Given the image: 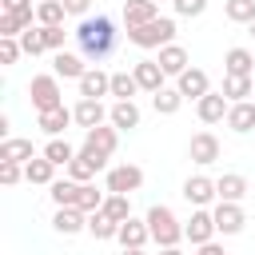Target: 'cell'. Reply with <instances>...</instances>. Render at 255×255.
Here are the masks:
<instances>
[{
	"label": "cell",
	"instance_id": "cell-1",
	"mask_svg": "<svg viewBox=\"0 0 255 255\" xmlns=\"http://www.w3.org/2000/svg\"><path fill=\"white\" fill-rule=\"evenodd\" d=\"M72 36H76V44H80V56L92 60V64H100V60H108V56L116 52V36H120V32H116L112 16H84Z\"/></svg>",
	"mask_w": 255,
	"mask_h": 255
},
{
	"label": "cell",
	"instance_id": "cell-2",
	"mask_svg": "<svg viewBox=\"0 0 255 255\" xmlns=\"http://www.w3.org/2000/svg\"><path fill=\"white\" fill-rule=\"evenodd\" d=\"M147 227H151V243H159V247H179V239H183V223L175 219V211L167 207V203H155V207H147Z\"/></svg>",
	"mask_w": 255,
	"mask_h": 255
},
{
	"label": "cell",
	"instance_id": "cell-3",
	"mask_svg": "<svg viewBox=\"0 0 255 255\" xmlns=\"http://www.w3.org/2000/svg\"><path fill=\"white\" fill-rule=\"evenodd\" d=\"M128 40L135 48H163V44H175V20L171 16H155L139 28H128Z\"/></svg>",
	"mask_w": 255,
	"mask_h": 255
},
{
	"label": "cell",
	"instance_id": "cell-4",
	"mask_svg": "<svg viewBox=\"0 0 255 255\" xmlns=\"http://www.w3.org/2000/svg\"><path fill=\"white\" fill-rule=\"evenodd\" d=\"M28 96H32V108H36V112L60 108V104H64L60 76H56V72H40V76H32V84H28Z\"/></svg>",
	"mask_w": 255,
	"mask_h": 255
},
{
	"label": "cell",
	"instance_id": "cell-5",
	"mask_svg": "<svg viewBox=\"0 0 255 255\" xmlns=\"http://www.w3.org/2000/svg\"><path fill=\"white\" fill-rule=\"evenodd\" d=\"M143 187V167L135 163H116L108 167V179H104V191H116V195H131Z\"/></svg>",
	"mask_w": 255,
	"mask_h": 255
},
{
	"label": "cell",
	"instance_id": "cell-6",
	"mask_svg": "<svg viewBox=\"0 0 255 255\" xmlns=\"http://www.w3.org/2000/svg\"><path fill=\"white\" fill-rule=\"evenodd\" d=\"M116 147H120V128L100 124V128H88V131H84V151L112 159V155H116Z\"/></svg>",
	"mask_w": 255,
	"mask_h": 255
},
{
	"label": "cell",
	"instance_id": "cell-7",
	"mask_svg": "<svg viewBox=\"0 0 255 255\" xmlns=\"http://www.w3.org/2000/svg\"><path fill=\"white\" fill-rule=\"evenodd\" d=\"M219 155H223V147H219V135H215V131H195V135L187 139V159H191V163L211 167Z\"/></svg>",
	"mask_w": 255,
	"mask_h": 255
},
{
	"label": "cell",
	"instance_id": "cell-8",
	"mask_svg": "<svg viewBox=\"0 0 255 255\" xmlns=\"http://www.w3.org/2000/svg\"><path fill=\"white\" fill-rule=\"evenodd\" d=\"M215 235H219V227H215L211 207H195L191 219L183 223V239H187L191 247H199V243H207V239H215Z\"/></svg>",
	"mask_w": 255,
	"mask_h": 255
},
{
	"label": "cell",
	"instance_id": "cell-9",
	"mask_svg": "<svg viewBox=\"0 0 255 255\" xmlns=\"http://www.w3.org/2000/svg\"><path fill=\"white\" fill-rule=\"evenodd\" d=\"M211 215H215V227H219V235H239V231L247 227V215H243V207H239V203H231V199H215Z\"/></svg>",
	"mask_w": 255,
	"mask_h": 255
},
{
	"label": "cell",
	"instance_id": "cell-10",
	"mask_svg": "<svg viewBox=\"0 0 255 255\" xmlns=\"http://www.w3.org/2000/svg\"><path fill=\"white\" fill-rule=\"evenodd\" d=\"M76 88H80V96H88V100H104V96H112V72H104L100 64H92V68L76 80Z\"/></svg>",
	"mask_w": 255,
	"mask_h": 255
},
{
	"label": "cell",
	"instance_id": "cell-11",
	"mask_svg": "<svg viewBox=\"0 0 255 255\" xmlns=\"http://www.w3.org/2000/svg\"><path fill=\"white\" fill-rule=\"evenodd\" d=\"M68 124H76V116H72V108H48V112H36V128L48 135V139H56V135H64L68 131Z\"/></svg>",
	"mask_w": 255,
	"mask_h": 255
},
{
	"label": "cell",
	"instance_id": "cell-12",
	"mask_svg": "<svg viewBox=\"0 0 255 255\" xmlns=\"http://www.w3.org/2000/svg\"><path fill=\"white\" fill-rule=\"evenodd\" d=\"M227 108H231V100H227L223 92H207L203 100H195L199 124H223V120H227Z\"/></svg>",
	"mask_w": 255,
	"mask_h": 255
},
{
	"label": "cell",
	"instance_id": "cell-13",
	"mask_svg": "<svg viewBox=\"0 0 255 255\" xmlns=\"http://www.w3.org/2000/svg\"><path fill=\"white\" fill-rule=\"evenodd\" d=\"M108 112L112 108H104V100H88V96H80V104L72 108V116H76V128H100V124H108Z\"/></svg>",
	"mask_w": 255,
	"mask_h": 255
},
{
	"label": "cell",
	"instance_id": "cell-14",
	"mask_svg": "<svg viewBox=\"0 0 255 255\" xmlns=\"http://www.w3.org/2000/svg\"><path fill=\"white\" fill-rule=\"evenodd\" d=\"M183 199H187L191 207H207L211 199H219L215 179H207V175H187V179H183Z\"/></svg>",
	"mask_w": 255,
	"mask_h": 255
},
{
	"label": "cell",
	"instance_id": "cell-15",
	"mask_svg": "<svg viewBox=\"0 0 255 255\" xmlns=\"http://www.w3.org/2000/svg\"><path fill=\"white\" fill-rule=\"evenodd\" d=\"M175 88L183 92V100H203V96L211 92V80H207L203 68H187V72L175 76Z\"/></svg>",
	"mask_w": 255,
	"mask_h": 255
},
{
	"label": "cell",
	"instance_id": "cell-16",
	"mask_svg": "<svg viewBox=\"0 0 255 255\" xmlns=\"http://www.w3.org/2000/svg\"><path fill=\"white\" fill-rule=\"evenodd\" d=\"M104 167H108V163H100L92 151H84V147H80V151H76V159L64 167V175H68V179H76V183H92V179H96V171H104Z\"/></svg>",
	"mask_w": 255,
	"mask_h": 255
},
{
	"label": "cell",
	"instance_id": "cell-17",
	"mask_svg": "<svg viewBox=\"0 0 255 255\" xmlns=\"http://www.w3.org/2000/svg\"><path fill=\"white\" fill-rule=\"evenodd\" d=\"M36 159V143L24 139V135H8L0 139V163H28Z\"/></svg>",
	"mask_w": 255,
	"mask_h": 255
},
{
	"label": "cell",
	"instance_id": "cell-18",
	"mask_svg": "<svg viewBox=\"0 0 255 255\" xmlns=\"http://www.w3.org/2000/svg\"><path fill=\"white\" fill-rule=\"evenodd\" d=\"M52 231H56V235H80V231H88V215H84L80 207H56Z\"/></svg>",
	"mask_w": 255,
	"mask_h": 255
},
{
	"label": "cell",
	"instance_id": "cell-19",
	"mask_svg": "<svg viewBox=\"0 0 255 255\" xmlns=\"http://www.w3.org/2000/svg\"><path fill=\"white\" fill-rule=\"evenodd\" d=\"M223 124H227L235 135H247V131H255V100H239V104H231Z\"/></svg>",
	"mask_w": 255,
	"mask_h": 255
},
{
	"label": "cell",
	"instance_id": "cell-20",
	"mask_svg": "<svg viewBox=\"0 0 255 255\" xmlns=\"http://www.w3.org/2000/svg\"><path fill=\"white\" fill-rule=\"evenodd\" d=\"M139 108H135V100H116L112 104V112H108V124L112 128H120V131H135L139 128Z\"/></svg>",
	"mask_w": 255,
	"mask_h": 255
},
{
	"label": "cell",
	"instance_id": "cell-21",
	"mask_svg": "<svg viewBox=\"0 0 255 255\" xmlns=\"http://www.w3.org/2000/svg\"><path fill=\"white\" fill-rule=\"evenodd\" d=\"M116 239H120V247H147L151 243V227H147V219H135L131 215V219L120 223V235Z\"/></svg>",
	"mask_w": 255,
	"mask_h": 255
},
{
	"label": "cell",
	"instance_id": "cell-22",
	"mask_svg": "<svg viewBox=\"0 0 255 255\" xmlns=\"http://www.w3.org/2000/svg\"><path fill=\"white\" fill-rule=\"evenodd\" d=\"M255 72V52L251 48H227L223 52V76H251Z\"/></svg>",
	"mask_w": 255,
	"mask_h": 255
},
{
	"label": "cell",
	"instance_id": "cell-23",
	"mask_svg": "<svg viewBox=\"0 0 255 255\" xmlns=\"http://www.w3.org/2000/svg\"><path fill=\"white\" fill-rule=\"evenodd\" d=\"M131 72H135V80H139V88H143V92H159V88H163V80H167V72L159 68V60H135V64H131Z\"/></svg>",
	"mask_w": 255,
	"mask_h": 255
},
{
	"label": "cell",
	"instance_id": "cell-24",
	"mask_svg": "<svg viewBox=\"0 0 255 255\" xmlns=\"http://www.w3.org/2000/svg\"><path fill=\"white\" fill-rule=\"evenodd\" d=\"M24 179H28V183H36V187H52V183H56V163L40 151L36 159H28V163H24Z\"/></svg>",
	"mask_w": 255,
	"mask_h": 255
},
{
	"label": "cell",
	"instance_id": "cell-25",
	"mask_svg": "<svg viewBox=\"0 0 255 255\" xmlns=\"http://www.w3.org/2000/svg\"><path fill=\"white\" fill-rule=\"evenodd\" d=\"M155 16H159V4L155 0H124V24L128 28H139V24L155 20Z\"/></svg>",
	"mask_w": 255,
	"mask_h": 255
},
{
	"label": "cell",
	"instance_id": "cell-26",
	"mask_svg": "<svg viewBox=\"0 0 255 255\" xmlns=\"http://www.w3.org/2000/svg\"><path fill=\"white\" fill-rule=\"evenodd\" d=\"M159 68H163L167 76H179V72H187V68H191V60H187V48H183V44H163V48H159Z\"/></svg>",
	"mask_w": 255,
	"mask_h": 255
},
{
	"label": "cell",
	"instance_id": "cell-27",
	"mask_svg": "<svg viewBox=\"0 0 255 255\" xmlns=\"http://www.w3.org/2000/svg\"><path fill=\"white\" fill-rule=\"evenodd\" d=\"M215 191H219V199L243 203V199H247V179H243L239 171H223V175L215 179Z\"/></svg>",
	"mask_w": 255,
	"mask_h": 255
},
{
	"label": "cell",
	"instance_id": "cell-28",
	"mask_svg": "<svg viewBox=\"0 0 255 255\" xmlns=\"http://www.w3.org/2000/svg\"><path fill=\"white\" fill-rule=\"evenodd\" d=\"M52 72H56L60 80H80L88 68H84V60H80L76 52H56V56H52Z\"/></svg>",
	"mask_w": 255,
	"mask_h": 255
},
{
	"label": "cell",
	"instance_id": "cell-29",
	"mask_svg": "<svg viewBox=\"0 0 255 255\" xmlns=\"http://www.w3.org/2000/svg\"><path fill=\"white\" fill-rule=\"evenodd\" d=\"M151 108H155V116H175V112L183 108V92L163 84L159 92H151Z\"/></svg>",
	"mask_w": 255,
	"mask_h": 255
},
{
	"label": "cell",
	"instance_id": "cell-30",
	"mask_svg": "<svg viewBox=\"0 0 255 255\" xmlns=\"http://www.w3.org/2000/svg\"><path fill=\"white\" fill-rule=\"evenodd\" d=\"M143 88H139V80H135V72H112V96L116 100H135Z\"/></svg>",
	"mask_w": 255,
	"mask_h": 255
},
{
	"label": "cell",
	"instance_id": "cell-31",
	"mask_svg": "<svg viewBox=\"0 0 255 255\" xmlns=\"http://www.w3.org/2000/svg\"><path fill=\"white\" fill-rule=\"evenodd\" d=\"M251 92H255V76H223V96L231 104L251 100Z\"/></svg>",
	"mask_w": 255,
	"mask_h": 255
},
{
	"label": "cell",
	"instance_id": "cell-32",
	"mask_svg": "<svg viewBox=\"0 0 255 255\" xmlns=\"http://www.w3.org/2000/svg\"><path fill=\"white\" fill-rule=\"evenodd\" d=\"M48 195H52L56 207H76V199H80V183L64 175V179H56V183L48 187Z\"/></svg>",
	"mask_w": 255,
	"mask_h": 255
},
{
	"label": "cell",
	"instance_id": "cell-33",
	"mask_svg": "<svg viewBox=\"0 0 255 255\" xmlns=\"http://www.w3.org/2000/svg\"><path fill=\"white\" fill-rule=\"evenodd\" d=\"M88 235H92V239H116V235H120V223H116L108 211H92V215H88Z\"/></svg>",
	"mask_w": 255,
	"mask_h": 255
},
{
	"label": "cell",
	"instance_id": "cell-34",
	"mask_svg": "<svg viewBox=\"0 0 255 255\" xmlns=\"http://www.w3.org/2000/svg\"><path fill=\"white\" fill-rule=\"evenodd\" d=\"M64 16H68L64 0H40V4H36V24H44V28L64 24Z\"/></svg>",
	"mask_w": 255,
	"mask_h": 255
},
{
	"label": "cell",
	"instance_id": "cell-35",
	"mask_svg": "<svg viewBox=\"0 0 255 255\" xmlns=\"http://www.w3.org/2000/svg\"><path fill=\"white\" fill-rule=\"evenodd\" d=\"M36 12H0V36H20L24 28H32Z\"/></svg>",
	"mask_w": 255,
	"mask_h": 255
},
{
	"label": "cell",
	"instance_id": "cell-36",
	"mask_svg": "<svg viewBox=\"0 0 255 255\" xmlns=\"http://www.w3.org/2000/svg\"><path fill=\"white\" fill-rule=\"evenodd\" d=\"M44 155H48L56 167H68V163L76 159V147H72L68 139H60V135H56V139H48V143H44Z\"/></svg>",
	"mask_w": 255,
	"mask_h": 255
},
{
	"label": "cell",
	"instance_id": "cell-37",
	"mask_svg": "<svg viewBox=\"0 0 255 255\" xmlns=\"http://www.w3.org/2000/svg\"><path fill=\"white\" fill-rule=\"evenodd\" d=\"M223 16L231 24H251L255 20V0H223Z\"/></svg>",
	"mask_w": 255,
	"mask_h": 255
},
{
	"label": "cell",
	"instance_id": "cell-38",
	"mask_svg": "<svg viewBox=\"0 0 255 255\" xmlns=\"http://www.w3.org/2000/svg\"><path fill=\"white\" fill-rule=\"evenodd\" d=\"M20 48H24V56H40V52H48V40H44V28H40V24H32V28H24V32H20Z\"/></svg>",
	"mask_w": 255,
	"mask_h": 255
},
{
	"label": "cell",
	"instance_id": "cell-39",
	"mask_svg": "<svg viewBox=\"0 0 255 255\" xmlns=\"http://www.w3.org/2000/svg\"><path fill=\"white\" fill-rule=\"evenodd\" d=\"M104 199H108V191H96V183H80V199H76V207H80L84 215H92V211L104 207Z\"/></svg>",
	"mask_w": 255,
	"mask_h": 255
},
{
	"label": "cell",
	"instance_id": "cell-40",
	"mask_svg": "<svg viewBox=\"0 0 255 255\" xmlns=\"http://www.w3.org/2000/svg\"><path fill=\"white\" fill-rule=\"evenodd\" d=\"M100 211H108L116 223H124V219H131V195H116V191H108V199H104Z\"/></svg>",
	"mask_w": 255,
	"mask_h": 255
},
{
	"label": "cell",
	"instance_id": "cell-41",
	"mask_svg": "<svg viewBox=\"0 0 255 255\" xmlns=\"http://www.w3.org/2000/svg\"><path fill=\"white\" fill-rule=\"evenodd\" d=\"M20 56H24L20 36H0V64H16Z\"/></svg>",
	"mask_w": 255,
	"mask_h": 255
},
{
	"label": "cell",
	"instance_id": "cell-42",
	"mask_svg": "<svg viewBox=\"0 0 255 255\" xmlns=\"http://www.w3.org/2000/svg\"><path fill=\"white\" fill-rule=\"evenodd\" d=\"M171 8H175V16L195 20V16H203V12H207V0H171Z\"/></svg>",
	"mask_w": 255,
	"mask_h": 255
},
{
	"label": "cell",
	"instance_id": "cell-43",
	"mask_svg": "<svg viewBox=\"0 0 255 255\" xmlns=\"http://www.w3.org/2000/svg\"><path fill=\"white\" fill-rule=\"evenodd\" d=\"M44 28V24H40ZM64 24H56V28H44V40H48V52H64Z\"/></svg>",
	"mask_w": 255,
	"mask_h": 255
},
{
	"label": "cell",
	"instance_id": "cell-44",
	"mask_svg": "<svg viewBox=\"0 0 255 255\" xmlns=\"http://www.w3.org/2000/svg\"><path fill=\"white\" fill-rule=\"evenodd\" d=\"M20 179H24V163H0V183L4 187L20 183Z\"/></svg>",
	"mask_w": 255,
	"mask_h": 255
},
{
	"label": "cell",
	"instance_id": "cell-45",
	"mask_svg": "<svg viewBox=\"0 0 255 255\" xmlns=\"http://www.w3.org/2000/svg\"><path fill=\"white\" fill-rule=\"evenodd\" d=\"M0 12H36V0H0Z\"/></svg>",
	"mask_w": 255,
	"mask_h": 255
},
{
	"label": "cell",
	"instance_id": "cell-46",
	"mask_svg": "<svg viewBox=\"0 0 255 255\" xmlns=\"http://www.w3.org/2000/svg\"><path fill=\"white\" fill-rule=\"evenodd\" d=\"M64 8H68V16H88V8H92V0H64Z\"/></svg>",
	"mask_w": 255,
	"mask_h": 255
},
{
	"label": "cell",
	"instance_id": "cell-47",
	"mask_svg": "<svg viewBox=\"0 0 255 255\" xmlns=\"http://www.w3.org/2000/svg\"><path fill=\"white\" fill-rule=\"evenodd\" d=\"M195 255H227V251H223V243L207 239V243H199V247H195Z\"/></svg>",
	"mask_w": 255,
	"mask_h": 255
},
{
	"label": "cell",
	"instance_id": "cell-48",
	"mask_svg": "<svg viewBox=\"0 0 255 255\" xmlns=\"http://www.w3.org/2000/svg\"><path fill=\"white\" fill-rule=\"evenodd\" d=\"M159 255H183L179 247H159Z\"/></svg>",
	"mask_w": 255,
	"mask_h": 255
},
{
	"label": "cell",
	"instance_id": "cell-49",
	"mask_svg": "<svg viewBox=\"0 0 255 255\" xmlns=\"http://www.w3.org/2000/svg\"><path fill=\"white\" fill-rule=\"evenodd\" d=\"M124 255H147L143 247H124Z\"/></svg>",
	"mask_w": 255,
	"mask_h": 255
},
{
	"label": "cell",
	"instance_id": "cell-50",
	"mask_svg": "<svg viewBox=\"0 0 255 255\" xmlns=\"http://www.w3.org/2000/svg\"><path fill=\"white\" fill-rule=\"evenodd\" d=\"M247 36H251V40H255V20H251V24H247Z\"/></svg>",
	"mask_w": 255,
	"mask_h": 255
},
{
	"label": "cell",
	"instance_id": "cell-51",
	"mask_svg": "<svg viewBox=\"0 0 255 255\" xmlns=\"http://www.w3.org/2000/svg\"><path fill=\"white\" fill-rule=\"evenodd\" d=\"M251 100H255V92H251Z\"/></svg>",
	"mask_w": 255,
	"mask_h": 255
},
{
	"label": "cell",
	"instance_id": "cell-52",
	"mask_svg": "<svg viewBox=\"0 0 255 255\" xmlns=\"http://www.w3.org/2000/svg\"><path fill=\"white\" fill-rule=\"evenodd\" d=\"M36 4H40V0H36Z\"/></svg>",
	"mask_w": 255,
	"mask_h": 255
},
{
	"label": "cell",
	"instance_id": "cell-53",
	"mask_svg": "<svg viewBox=\"0 0 255 255\" xmlns=\"http://www.w3.org/2000/svg\"><path fill=\"white\" fill-rule=\"evenodd\" d=\"M155 4H159V0H155Z\"/></svg>",
	"mask_w": 255,
	"mask_h": 255
}]
</instances>
